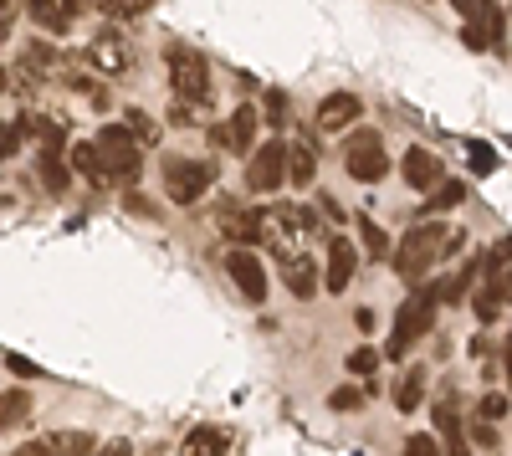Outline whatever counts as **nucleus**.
<instances>
[{"mask_svg": "<svg viewBox=\"0 0 512 456\" xmlns=\"http://www.w3.org/2000/svg\"><path fill=\"white\" fill-rule=\"evenodd\" d=\"M446 257V231H441V221H415L405 236H400V246H395V272L400 277H425L431 272V262H441Z\"/></svg>", "mask_w": 512, "mask_h": 456, "instance_id": "nucleus-1", "label": "nucleus"}, {"mask_svg": "<svg viewBox=\"0 0 512 456\" xmlns=\"http://www.w3.org/2000/svg\"><path fill=\"white\" fill-rule=\"evenodd\" d=\"M98 144V159H103V180H134L139 175V144L123 123H103V134L93 139Z\"/></svg>", "mask_w": 512, "mask_h": 456, "instance_id": "nucleus-2", "label": "nucleus"}, {"mask_svg": "<svg viewBox=\"0 0 512 456\" xmlns=\"http://www.w3.org/2000/svg\"><path fill=\"white\" fill-rule=\"evenodd\" d=\"M431 323H436V298H431V293L405 298V303H400V313H395V328H390V359L410 354V344H415V339L431 334Z\"/></svg>", "mask_w": 512, "mask_h": 456, "instance_id": "nucleus-3", "label": "nucleus"}, {"mask_svg": "<svg viewBox=\"0 0 512 456\" xmlns=\"http://www.w3.org/2000/svg\"><path fill=\"white\" fill-rule=\"evenodd\" d=\"M210 180H216V170H210L205 159H180V154L164 159V190L175 205H195L210 190Z\"/></svg>", "mask_w": 512, "mask_h": 456, "instance_id": "nucleus-4", "label": "nucleus"}, {"mask_svg": "<svg viewBox=\"0 0 512 456\" xmlns=\"http://www.w3.org/2000/svg\"><path fill=\"white\" fill-rule=\"evenodd\" d=\"M287 185V144L282 139H267L262 149L246 154V190L251 195H272Z\"/></svg>", "mask_w": 512, "mask_h": 456, "instance_id": "nucleus-5", "label": "nucleus"}, {"mask_svg": "<svg viewBox=\"0 0 512 456\" xmlns=\"http://www.w3.org/2000/svg\"><path fill=\"white\" fill-rule=\"evenodd\" d=\"M344 170H349V180H364V185L384 180V170H390V154H384V144H379L374 129H354V134H349V144H344Z\"/></svg>", "mask_w": 512, "mask_h": 456, "instance_id": "nucleus-6", "label": "nucleus"}, {"mask_svg": "<svg viewBox=\"0 0 512 456\" xmlns=\"http://www.w3.org/2000/svg\"><path fill=\"white\" fill-rule=\"evenodd\" d=\"M169 82H175L180 98H195V103L210 98V67L190 47H169Z\"/></svg>", "mask_w": 512, "mask_h": 456, "instance_id": "nucleus-7", "label": "nucleus"}, {"mask_svg": "<svg viewBox=\"0 0 512 456\" xmlns=\"http://www.w3.org/2000/svg\"><path fill=\"white\" fill-rule=\"evenodd\" d=\"M88 62H93L103 77H123V72H134V52H128V41H123L113 26H103V31L88 41Z\"/></svg>", "mask_w": 512, "mask_h": 456, "instance_id": "nucleus-8", "label": "nucleus"}, {"mask_svg": "<svg viewBox=\"0 0 512 456\" xmlns=\"http://www.w3.org/2000/svg\"><path fill=\"white\" fill-rule=\"evenodd\" d=\"M226 272H231V282L241 287L246 303H267V267L256 262L251 246H236V252H226Z\"/></svg>", "mask_w": 512, "mask_h": 456, "instance_id": "nucleus-9", "label": "nucleus"}, {"mask_svg": "<svg viewBox=\"0 0 512 456\" xmlns=\"http://www.w3.org/2000/svg\"><path fill=\"white\" fill-rule=\"evenodd\" d=\"M210 144L231 149V154H251V149H256V108L241 103L226 123H216V129H210Z\"/></svg>", "mask_w": 512, "mask_h": 456, "instance_id": "nucleus-10", "label": "nucleus"}, {"mask_svg": "<svg viewBox=\"0 0 512 456\" xmlns=\"http://www.w3.org/2000/svg\"><path fill=\"white\" fill-rule=\"evenodd\" d=\"M93 436L88 431H52V436H36L26 446H16V456H93Z\"/></svg>", "mask_w": 512, "mask_h": 456, "instance_id": "nucleus-11", "label": "nucleus"}, {"mask_svg": "<svg viewBox=\"0 0 512 456\" xmlns=\"http://www.w3.org/2000/svg\"><path fill=\"white\" fill-rule=\"evenodd\" d=\"M359 113H364V103H359L354 93H328V98L318 103L313 123H318L323 134H344V129H354V123H359Z\"/></svg>", "mask_w": 512, "mask_h": 456, "instance_id": "nucleus-12", "label": "nucleus"}, {"mask_svg": "<svg viewBox=\"0 0 512 456\" xmlns=\"http://www.w3.org/2000/svg\"><path fill=\"white\" fill-rule=\"evenodd\" d=\"M354 272H359V246L349 241V236H333L328 241V293H349V282H354Z\"/></svg>", "mask_w": 512, "mask_h": 456, "instance_id": "nucleus-13", "label": "nucleus"}, {"mask_svg": "<svg viewBox=\"0 0 512 456\" xmlns=\"http://www.w3.org/2000/svg\"><path fill=\"white\" fill-rule=\"evenodd\" d=\"M277 267H282V282L292 287V298H313L318 293V267L303 257V246H292V252H277Z\"/></svg>", "mask_w": 512, "mask_h": 456, "instance_id": "nucleus-14", "label": "nucleus"}, {"mask_svg": "<svg viewBox=\"0 0 512 456\" xmlns=\"http://www.w3.org/2000/svg\"><path fill=\"white\" fill-rule=\"evenodd\" d=\"M216 221H221V231L236 241V246H256V241H262V211H241V205H221V211H216Z\"/></svg>", "mask_w": 512, "mask_h": 456, "instance_id": "nucleus-15", "label": "nucleus"}, {"mask_svg": "<svg viewBox=\"0 0 512 456\" xmlns=\"http://www.w3.org/2000/svg\"><path fill=\"white\" fill-rule=\"evenodd\" d=\"M400 175H405V185L410 190H431L436 180H441V159L431 154V149H405V159H400Z\"/></svg>", "mask_w": 512, "mask_h": 456, "instance_id": "nucleus-16", "label": "nucleus"}, {"mask_svg": "<svg viewBox=\"0 0 512 456\" xmlns=\"http://www.w3.org/2000/svg\"><path fill=\"white\" fill-rule=\"evenodd\" d=\"M431 421H436V441H441V451H446V456H466V436H461V416H456V400H451V395L436 400Z\"/></svg>", "mask_w": 512, "mask_h": 456, "instance_id": "nucleus-17", "label": "nucleus"}, {"mask_svg": "<svg viewBox=\"0 0 512 456\" xmlns=\"http://www.w3.org/2000/svg\"><path fill=\"white\" fill-rule=\"evenodd\" d=\"M26 16L41 31H67L77 21V0H26Z\"/></svg>", "mask_w": 512, "mask_h": 456, "instance_id": "nucleus-18", "label": "nucleus"}, {"mask_svg": "<svg viewBox=\"0 0 512 456\" xmlns=\"http://www.w3.org/2000/svg\"><path fill=\"white\" fill-rule=\"evenodd\" d=\"M507 298H512V272H492V277H487V287L472 298V303H477V318H482V323H492V318L502 313V303H507Z\"/></svg>", "mask_w": 512, "mask_h": 456, "instance_id": "nucleus-19", "label": "nucleus"}, {"mask_svg": "<svg viewBox=\"0 0 512 456\" xmlns=\"http://www.w3.org/2000/svg\"><path fill=\"white\" fill-rule=\"evenodd\" d=\"M226 451H231V436L221 426H195L180 441V456H226Z\"/></svg>", "mask_w": 512, "mask_h": 456, "instance_id": "nucleus-20", "label": "nucleus"}, {"mask_svg": "<svg viewBox=\"0 0 512 456\" xmlns=\"http://www.w3.org/2000/svg\"><path fill=\"white\" fill-rule=\"evenodd\" d=\"M21 67L31 77H57L62 72V52L52 47V41H26V47H21Z\"/></svg>", "mask_w": 512, "mask_h": 456, "instance_id": "nucleus-21", "label": "nucleus"}, {"mask_svg": "<svg viewBox=\"0 0 512 456\" xmlns=\"http://www.w3.org/2000/svg\"><path fill=\"white\" fill-rule=\"evenodd\" d=\"M36 175H41V185H47L52 195H62V190L72 185V170L62 164V149H52V144H41V154H36Z\"/></svg>", "mask_w": 512, "mask_h": 456, "instance_id": "nucleus-22", "label": "nucleus"}, {"mask_svg": "<svg viewBox=\"0 0 512 456\" xmlns=\"http://www.w3.org/2000/svg\"><path fill=\"white\" fill-rule=\"evenodd\" d=\"M16 123H21V134H36L52 149H62V139H67V118H52V113H21Z\"/></svg>", "mask_w": 512, "mask_h": 456, "instance_id": "nucleus-23", "label": "nucleus"}, {"mask_svg": "<svg viewBox=\"0 0 512 456\" xmlns=\"http://www.w3.org/2000/svg\"><path fill=\"white\" fill-rule=\"evenodd\" d=\"M313 180H318V154L308 144H287V185L308 190Z\"/></svg>", "mask_w": 512, "mask_h": 456, "instance_id": "nucleus-24", "label": "nucleus"}, {"mask_svg": "<svg viewBox=\"0 0 512 456\" xmlns=\"http://www.w3.org/2000/svg\"><path fill=\"white\" fill-rule=\"evenodd\" d=\"M477 277H482L477 262H466L461 272H451V277H441V282L431 287V298H436V303H461L466 293H472V282H477Z\"/></svg>", "mask_w": 512, "mask_h": 456, "instance_id": "nucleus-25", "label": "nucleus"}, {"mask_svg": "<svg viewBox=\"0 0 512 456\" xmlns=\"http://www.w3.org/2000/svg\"><path fill=\"white\" fill-rule=\"evenodd\" d=\"M425 195H431V200H425V216H436V211H456V205L466 200V185L441 175V180H436L431 190H425Z\"/></svg>", "mask_w": 512, "mask_h": 456, "instance_id": "nucleus-26", "label": "nucleus"}, {"mask_svg": "<svg viewBox=\"0 0 512 456\" xmlns=\"http://www.w3.org/2000/svg\"><path fill=\"white\" fill-rule=\"evenodd\" d=\"M123 129L134 134V144H139V149H154V144H159V118H149L144 108H128Z\"/></svg>", "mask_w": 512, "mask_h": 456, "instance_id": "nucleus-27", "label": "nucleus"}, {"mask_svg": "<svg viewBox=\"0 0 512 456\" xmlns=\"http://www.w3.org/2000/svg\"><path fill=\"white\" fill-rule=\"evenodd\" d=\"M354 226H359V241H364V252H369L374 262H390V236L379 231V221H369V216H354Z\"/></svg>", "mask_w": 512, "mask_h": 456, "instance_id": "nucleus-28", "label": "nucleus"}, {"mask_svg": "<svg viewBox=\"0 0 512 456\" xmlns=\"http://www.w3.org/2000/svg\"><path fill=\"white\" fill-rule=\"evenodd\" d=\"M26 416H31V395L26 390H6V395H0V431L21 426Z\"/></svg>", "mask_w": 512, "mask_h": 456, "instance_id": "nucleus-29", "label": "nucleus"}, {"mask_svg": "<svg viewBox=\"0 0 512 456\" xmlns=\"http://www.w3.org/2000/svg\"><path fill=\"white\" fill-rule=\"evenodd\" d=\"M420 400H425V369L415 364L410 369V375L400 380V390H395V405L405 410V416H410V410H420Z\"/></svg>", "mask_w": 512, "mask_h": 456, "instance_id": "nucleus-30", "label": "nucleus"}, {"mask_svg": "<svg viewBox=\"0 0 512 456\" xmlns=\"http://www.w3.org/2000/svg\"><path fill=\"white\" fill-rule=\"evenodd\" d=\"M72 170H82V175H93V180L103 185V159H98V144H93V139H82V144H72Z\"/></svg>", "mask_w": 512, "mask_h": 456, "instance_id": "nucleus-31", "label": "nucleus"}, {"mask_svg": "<svg viewBox=\"0 0 512 456\" xmlns=\"http://www.w3.org/2000/svg\"><path fill=\"white\" fill-rule=\"evenodd\" d=\"M149 6H154V0H103V11L118 16V21H134V16H144Z\"/></svg>", "mask_w": 512, "mask_h": 456, "instance_id": "nucleus-32", "label": "nucleus"}, {"mask_svg": "<svg viewBox=\"0 0 512 456\" xmlns=\"http://www.w3.org/2000/svg\"><path fill=\"white\" fill-rule=\"evenodd\" d=\"M466 159H472V170H477V175H492V170H497V154H492L482 139L466 144Z\"/></svg>", "mask_w": 512, "mask_h": 456, "instance_id": "nucleus-33", "label": "nucleus"}, {"mask_svg": "<svg viewBox=\"0 0 512 456\" xmlns=\"http://www.w3.org/2000/svg\"><path fill=\"white\" fill-rule=\"evenodd\" d=\"M405 456H446V451H441V441H436L431 431H415V436L405 441Z\"/></svg>", "mask_w": 512, "mask_h": 456, "instance_id": "nucleus-34", "label": "nucleus"}, {"mask_svg": "<svg viewBox=\"0 0 512 456\" xmlns=\"http://www.w3.org/2000/svg\"><path fill=\"white\" fill-rule=\"evenodd\" d=\"M379 369V349H354L349 354V375H374Z\"/></svg>", "mask_w": 512, "mask_h": 456, "instance_id": "nucleus-35", "label": "nucleus"}, {"mask_svg": "<svg viewBox=\"0 0 512 456\" xmlns=\"http://www.w3.org/2000/svg\"><path fill=\"white\" fill-rule=\"evenodd\" d=\"M21 139H26L21 123H0V159H11V154L21 149Z\"/></svg>", "mask_w": 512, "mask_h": 456, "instance_id": "nucleus-36", "label": "nucleus"}, {"mask_svg": "<svg viewBox=\"0 0 512 456\" xmlns=\"http://www.w3.org/2000/svg\"><path fill=\"white\" fill-rule=\"evenodd\" d=\"M507 410H512V400H507V395H487V400H482V421H502Z\"/></svg>", "mask_w": 512, "mask_h": 456, "instance_id": "nucleus-37", "label": "nucleus"}, {"mask_svg": "<svg viewBox=\"0 0 512 456\" xmlns=\"http://www.w3.org/2000/svg\"><path fill=\"white\" fill-rule=\"evenodd\" d=\"M328 405H333V410H359V405H364V390H333Z\"/></svg>", "mask_w": 512, "mask_h": 456, "instance_id": "nucleus-38", "label": "nucleus"}, {"mask_svg": "<svg viewBox=\"0 0 512 456\" xmlns=\"http://www.w3.org/2000/svg\"><path fill=\"white\" fill-rule=\"evenodd\" d=\"M16 11H21V0H0V36H11V26H16Z\"/></svg>", "mask_w": 512, "mask_h": 456, "instance_id": "nucleus-39", "label": "nucleus"}, {"mask_svg": "<svg viewBox=\"0 0 512 456\" xmlns=\"http://www.w3.org/2000/svg\"><path fill=\"white\" fill-rule=\"evenodd\" d=\"M6 364H11V375H26V380H36L41 369L31 364V359H21V354H6Z\"/></svg>", "mask_w": 512, "mask_h": 456, "instance_id": "nucleus-40", "label": "nucleus"}, {"mask_svg": "<svg viewBox=\"0 0 512 456\" xmlns=\"http://www.w3.org/2000/svg\"><path fill=\"white\" fill-rule=\"evenodd\" d=\"M93 456H134L128 441H108V446H93Z\"/></svg>", "mask_w": 512, "mask_h": 456, "instance_id": "nucleus-41", "label": "nucleus"}, {"mask_svg": "<svg viewBox=\"0 0 512 456\" xmlns=\"http://www.w3.org/2000/svg\"><path fill=\"white\" fill-rule=\"evenodd\" d=\"M128 211H134V216H154V205L144 195H128Z\"/></svg>", "mask_w": 512, "mask_h": 456, "instance_id": "nucleus-42", "label": "nucleus"}, {"mask_svg": "<svg viewBox=\"0 0 512 456\" xmlns=\"http://www.w3.org/2000/svg\"><path fill=\"white\" fill-rule=\"evenodd\" d=\"M272 103H267V113H272V123H282V113H287V103H282V93H267Z\"/></svg>", "mask_w": 512, "mask_h": 456, "instance_id": "nucleus-43", "label": "nucleus"}, {"mask_svg": "<svg viewBox=\"0 0 512 456\" xmlns=\"http://www.w3.org/2000/svg\"><path fill=\"white\" fill-rule=\"evenodd\" d=\"M451 6H456L461 16H477V6H482V0H451Z\"/></svg>", "mask_w": 512, "mask_h": 456, "instance_id": "nucleus-44", "label": "nucleus"}, {"mask_svg": "<svg viewBox=\"0 0 512 456\" xmlns=\"http://www.w3.org/2000/svg\"><path fill=\"white\" fill-rule=\"evenodd\" d=\"M0 93H6V67H0Z\"/></svg>", "mask_w": 512, "mask_h": 456, "instance_id": "nucleus-45", "label": "nucleus"}, {"mask_svg": "<svg viewBox=\"0 0 512 456\" xmlns=\"http://www.w3.org/2000/svg\"><path fill=\"white\" fill-rule=\"evenodd\" d=\"M507 6H512V0H507Z\"/></svg>", "mask_w": 512, "mask_h": 456, "instance_id": "nucleus-46", "label": "nucleus"}]
</instances>
